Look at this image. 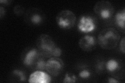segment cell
<instances>
[{
  "instance_id": "ba28073f",
  "label": "cell",
  "mask_w": 125,
  "mask_h": 83,
  "mask_svg": "<svg viewBox=\"0 0 125 83\" xmlns=\"http://www.w3.org/2000/svg\"><path fill=\"white\" fill-rule=\"evenodd\" d=\"M41 56L42 55L37 48H30L22 53L21 59L22 64L26 67H33Z\"/></svg>"
},
{
  "instance_id": "8fae6325",
  "label": "cell",
  "mask_w": 125,
  "mask_h": 83,
  "mask_svg": "<svg viewBox=\"0 0 125 83\" xmlns=\"http://www.w3.org/2000/svg\"><path fill=\"white\" fill-rule=\"evenodd\" d=\"M105 66L108 73L114 75L122 71L123 64L118 59H110L105 63Z\"/></svg>"
},
{
  "instance_id": "2e32d148",
  "label": "cell",
  "mask_w": 125,
  "mask_h": 83,
  "mask_svg": "<svg viewBox=\"0 0 125 83\" xmlns=\"http://www.w3.org/2000/svg\"><path fill=\"white\" fill-rule=\"evenodd\" d=\"M79 77L83 80H87L91 76V71L88 69H83L81 70L79 74H78Z\"/></svg>"
},
{
  "instance_id": "603a6c76",
  "label": "cell",
  "mask_w": 125,
  "mask_h": 83,
  "mask_svg": "<svg viewBox=\"0 0 125 83\" xmlns=\"http://www.w3.org/2000/svg\"><path fill=\"white\" fill-rule=\"evenodd\" d=\"M12 2L11 1H10V0H1L0 1V3L1 4H4L5 5H10V4Z\"/></svg>"
},
{
  "instance_id": "5bb4252c",
  "label": "cell",
  "mask_w": 125,
  "mask_h": 83,
  "mask_svg": "<svg viewBox=\"0 0 125 83\" xmlns=\"http://www.w3.org/2000/svg\"><path fill=\"white\" fill-rule=\"evenodd\" d=\"M45 57L42 56L39 58L38 61L36 62V64L34 65V68L36 70L39 71H44L45 70L46 67V62L44 60Z\"/></svg>"
},
{
  "instance_id": "7402d4cb",
  "label": "cell",
  "mask_w": 125,
  "mask_h": 83,
  "mask_svg": "<svg viewBox=\"0 0 125 83\" xmlns=\"http://www.w3.org/2000/svg\"><path fill=\"white\" fill-rule=\"evenodd\" d=\"M107 82L109 83H118L120 82L115 78L110 77L107 78Z\"/></svg>"
},
{
  "instance_id": "6da1fadb",
  "label": "cell",
  "mask_w": 125,
  "mask_h": 83,
  "mask_svg": "<svg viewBox=\"0 0 125 83\" xmlns=\"http://www.w3.org/2000/svg\"><path fill=\"white\" fill-rule=\"evenodd\" d=\"M120 39L118 31L113 27H108L102 30L97 38V42L102 48L111 50L115 48Z\"/></svg>"
},
{
  "instance_id": "e0dca14e",
  "label": "cell",
  "mask_w": 125,
  "mask_h": 83,
  "mask_svg": "<svg viewBox=\"0 0 125 83\" xmlns=\"http://www.w3.org/2000/svg\"><path fill=\"white\" fill-rule=\"evenodd\" d=\"M13 11L15 15L17 16L22 15L25 12V9L22 6L17 5H16L13 9Z\"/></svg>"
},
{
  "instance_id": "7a4b0ae2",
  "label": "cell",
  "mask_w": 125,
  "mask_h": 83,
  "mask_svg": "<svg viewBox=\"0 0 125 83\" xmlns=\"http://www.w3.org/2000/svg\"><path fill=\"white\" fill-rule=\"evenodd\" d=\"M36 45L40 54L48 58L52 57L53 51L56 47L52 37L46 34H42L38 37Z\"/></svg>"
},
{
  "instance_id": "7c38bea8",
  "label": "cell",
  "mask_w": 125,
  "mask_h": 83,
  "mask_svg": "<svg viewBox=\"0 0 125 83\" xmlns=\"http://www.w3.org/2000/svg\"><path fill=\"white\" fill-rule=\"evenodd\" d=\"M125 9L124 8L117 12L114 17V21L116 26L119 29L125 32Z\"/></svg>"
},
{
  "instance_id": "52a82bcc",
  "label": "cell",
  "mask_w": 125,
  "mask_h": 83,
  "mask_svg": "<svg viewBox=\"0 0 125 83\" xmlns=\"http://www.w3.org/2000/svg\"><path fill=\"white\" fill-rule=\"evenodd\" d=\"M96 20L91 16L82 15L78 20V29L81 33H88L93 32L97 28Z\"/></svg>"
},
{
  "instance_id": "30bf717a",
  "label": "cell",
  "mask_w": 125,
  "mask_h": 83,
  "mask_svg": "<svg viewBox=\"0 0 125 83\" xmlns=\"http://www.w3.org/2000/svg\"><path fill=\"white\" fill-rule=\"evenodd\" d=\"M51 81V76L49 73L39 70H36L31 73L28 79L30 83H49Z\"/></svg>"
},
{
  "instance_id": "277c9868",
  "label": "cell",
  "mask_w": 125,
  "mask_h": 83,
  "mask_svg": "<svg viewBox=\"0 0 125 83\" xmlns=\"http://www.w3.org/2000/svg\"><path fill=\"white\" fill-rule=\"evenodd\" d=\"M95 14L103 20L111 19L115 13V9L112 4L107 1H100L96 3L93 7Z\"/></svg>"
},
{
  "instance_id": "44dd1931",
  "label": "cell",
  "mask_w": 125,
  "mask_h": 83,
  "mask_svg": "<svg viewBox=\"0 0 125 83\" xmlns=\"http://www.w3.org/2000/svg\"><path fill=\"white\" fill-rule=\"evenodd\" d=\"M6 14V10L2 6H0V19H2L5 16Z\"/></svg>"
},
{
  "instance_id": "ffe728a7",
  "label": "cell",
  "mask_w": 125,
  "mask_h": 83,
  "mask_svg": "<svg viewBox=\"0 0 125 83\" xmlns=\"http://www.w3.org/2000/svg\"><path fill=\"white\" fill-rule=\"evenodd\" d=\"M105 63L104 64V62L103 61H100L98 63H97L96 65L95 68L97 70V71H99V72H100V71H102L105 68Z\"/></svg>"
},
{
  "instance_id": "4fadbf2b",
  "label": "cell",
  "mask_w": 125,
  "mask_h": 83,
  "mask_svg": "<svg viewBox=\"0 0 125 83\" xmlns=\"http://www.w3.org/2000/svg\"><path fill=\"white\" fill-rule=\"evenodd\" d=\"M11 76L16 82H23L26 80V76L22 71L19 69H15L11 72Z\"/></svg>"
},
{
  "instance_id": "ac0fdd59",
  "label": "cell",
  "mask_w": 125,
  "mask_h": 83,
  "mask_svg": "<svg viewBox=\"0 0 125 83\" xmlns=\"http://www.w3.org/2000/svg\"><path fill=\"white\" fill-rule=\"evenodd\" d=\"M62 54V49L57 46H56L54 50L53 51L52 54V57H58L59 58Z\"/></svg>"
},
{
  "instance_id": "3957f363",
  "label": "cell",
  "mask_w": 125,
  "mask_h": 83,
  "mask_svg": "<svg viewBox=\"0 0 125 83\" xmlns=\"http://www.w3.org/2000/svg\"><path fill=\"white\" fill-rule=\"evenodd\" d=\"M76 20L75 14L69 10H62L56 16L57 25L62 29L68 30L73 28L75 25Z\"/></svg>"
},
{
  "instance_id": "9c48e42d",
  "label": "cell",
  "mask_w": 125,
  "mask_h": 83,
  "mask_svg": "<svg viewBox=\"0 0 125 83\" xmlns=\"http://www.w3.org/2000/svg\"><path fill=\"white\" fill-rule=\"evenodd\" d=\"M97 44V39L92 35H85L82 37L79 41L80 48L84 51H91L96 48Z\"/></svg>"
},
{
  "instance_id": "9a60e30c",
  "label": "cell",
  "mask_w": 125,
  "mask_h": 83,
  "mask_svg": "<svg viewBox=\"0 0 125 83\" xmlns=\"http://www.w3.org/2000/svg\"><path fill=\"white\" fill-rule=\"evenodd\" d=\"M77 78L75 75L70 73H67L65 75V77L62 81L64 83H73L77 82Z\"/></svg>"
},
{
  "instance_id": "d6986e66",
  "label": "cell",
  "mask_w": 125,
  "mask_h": 83,
  "mask_svg": "<svg viewBox=\"0 0 125 83\" xmlns=\"http://www.w3.org/2000/svg\"><path fill=\"white\" fill-rule=\"evenodd\" d=\"M119 48L121 52L123 53V54H124L125 52V37H124L121 39Z\"/></svg>"
},
{
  "instance_id": "8992f818",
  "label": "cell",
  "mask_w": 125,
  "mask_h": 83,
  "mask_svg": "<svg viewBox=\"0 0 125 83\" xmlns=\"http://www.w3.org/2000/svg\"><path fill=\"white\" fill-rule=\"evenodd\" d=\"M64 69V62L60 58L52 57L46 60L45 70L51 75L54 77L59 76Z\"/></svg>"
},
{
  "instance_id": "5b68a950",
  "label": "cell",
  "mask_w": 125,
  "mask_h": 83,
  "mask_svg": "<svg viewBox=\"0 0 125 83\" xmlns=\"http://www.w3.org/2000/svg\"><path fill=\"white\" fill-rule=\"evenodd\" d=\"M45 15L37 8H30L25 14V21L30 26H39L45 21Z\"/></svg>"
}]
</instances>
